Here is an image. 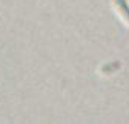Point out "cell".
<instances>
[{"mask_svg": "<svg viewBox=\"0 0 129 124\" xmlns=\"http://www.w3.org/2000/svg\"><path fill=\"white\" fill-rule=\"evenodd\" d=\"M112 8L118 15V19L123 22V25L129 28V6L126 0H112Z\"/></svg>", "mask_w": 129, "mask_h": 124, "instance_id": "6da1fadb", "label": "cell"}]
</instances>
